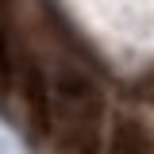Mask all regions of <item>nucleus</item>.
Returning <instances> with one entry per match:
<instances>
[{
    "label": "nucleus",
    "mask_w": 154,
    "mask_h": 154,
    "mask_svg": "<svg viewBox=\"0 0 154 154\" xmlns=\"http://www.w3.org/2000/svg\"><path fill=\"white\" fill-rule=\"evenodd\" d=\"M58 119V135L69 154H96L100 127V89L77 69H62L50 93V127Z\"/></svg>",
    "instance_id": "nucleus-1"
},
{
    "label": "nucleus",
    "mask_w": 154,
    "mask_h": 154,
    "mask_svg": "<svg viewBox=\"0 0 154 154\" xmlns=\"http://www.w3.org/2000/svg\"><path fill=\"white\" fill-rule=\"evenodd\" d=\"M19 85V100H23V116H27V127H31V139H42L50 131V89H46V77L35 62H19L16 77Z\"/></svg>",
    "instance_id": "nucleus-2"
},
{
    "label": "nucleus",
    "mask_w": 154,
    "mask_h": 154,
    "mask_svg": "<svg viewBox=\"0 0 154 154\" xmlns=\"http://www.w3.org/2000/svg\"><path fill=\"white\" fill-rule=\"evenodd\" d=\"M108 154H150V135L139 119H119L108 143Z\"/></svg>",
    "instance_id": "nucleus-3"
}]
</instances>
